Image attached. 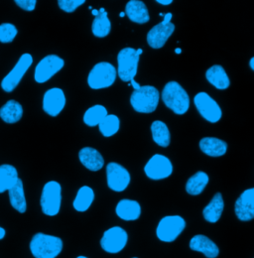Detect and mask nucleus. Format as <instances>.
Listing matches in <instances>:
<instances>
[{"label":"nucleus","instance_id":"obj_1","mask_svg":"<svg viewBox=\"0 0 254 258\" xmlns=\"http://www.w3.org/2000/svg\"><path fill=\"white\" fill-rule=\"evenodd\" d=\"M63 249V241L60 237L36 233L30 241V250L35 258H56Z\"/></svg>","mask_w":254,"mask_h":258},{"label":"nucleus","instance_id":"obj_2","mask_svg":"<svg viewBox=\"0 0 254 258\" xmlns=\"http://www.w3.org/2000/svg\"><path fill=\"white\" fill-rule=\"evenodd\" d=\"M162 99L168 108L179 115L186 113L190 107V97L177 82H169L164 87Z\"/></svg>","mask_w":254,"mask_h":258},{"label":"nucleus","instance_id":"obj_3","mask_svg":"<svg viewBox=\"0 0 254 258\" xmlns=\"http://www.w3.org/2000/svg\"><path fill=\"white\" fill-rule=\"evenodd\" d=\"M158 90L152 86H143L139 91H134L130 97V103L134 110L140 113L155 111L159 103Z\"/></svg>","mask_w":254,"mask_h":258},{"label":"nucleus","instance_id":"obj_4","mask_svg":"<svg viewBox=\"0 0 254 258\" xmlns=\"http://www.w3.org/2000/svg\"><path fill=\"white\" fill-rule=\"evenodd\" d=\"M62 203V187L56 181H50L45 184L42 194L40 205L42 212L49 217L57 216L61 209Z\"/></svg>","mask_w":254,"mask_h":258},{"label":"nucleus","instance_id":"obj_5","mask_svg":"<svg viewBox=\"0 0 254 258\" xmlns=\"http://www.w3.org/2000/svg\"><path fill=\"white\" fill-rule=\"evenodd\" d=\"M117 71L114 66L107 62H100L92 69L88 77V84L91 89L100 90L109 88L116 80Z\"/></svg>","mask_w":254,"mask_h":258},{"label":"nucleus","instance_id":"obj_6","mask_svg":"<svg viewBox=\"0 0 254 258\" xmlns=\"http://www.w3.org/2000/svg\"><path fill=\"white\" fill-rule=\"evenodd\" d=\"M186 221L180 216H167L159 222L156 235L163 242H173L183 232Z\"/></svg>","mask_w":254,"mask_h":258},{"label":"nucleus","instance_id":"obj_7","mask_svg":"<svg viewBox=\"0 0 254 258\" xmlns=\"http://www.w3.org/2000/svg\"><path fill=\"white\" fill-rule=\"evenodd\" d=\"M139 55L130 47L122 49L117 55V75L123 82H130L137 74Z\"/></svg>","mask_w":254,"mask_h":258},{"label":"nucleus","instance_id":"obj_8","mask_svg":"<svg viewBox=\"0 0 254 258\" xmlns=\"http://www.w3.org/2000/svg\"><path fill=\"white\" fill-rule=\"evenodd\" d=\"M32 64H33V58L31 55L28 53L23 54L19 58L15 67L1 81L2 90L6 93H12L16 89V87L19 85L22 78L24 77L26 72L29 70Z\"/></svg>","mask_w":254,"mask_h":258},{"label":"nucleus","instance_id":"obj_9","mask_svg":"<svg viewBox=\"0 0 254 258\" xmlns=\"http://www.w3.org/2000/svg\"><path fill=\"white\" fill-rule=\"evenodd\" d=\"M127 240L126 231L120 226H113L104 231L100 239V246L105 252L115 254L126 246Z\"/></svg>","mask_w":254,"mask_h":258},{"label":"nucleus","instance_id":"obj_10","mask_svg":"<svg viewBox=\"0 0 254 258\" xmlns=\"http://www.w3.org/2000/svg\"><path fill=\"white\" fill-rule=\"evenodd\" d=\"M65 66L63 59L57 55H49L43 58L36 66L34 79L39 84H44L59 73Z\"/></svg>","mask_w":254,"mask_h":258},{"label":"nucleus","instance_id":"obj_11","mask_svg":"<svg viewBox=\"0 0 254 258\" xmlns=\"http://www.w3.org/2000/svg\"><path fill=\"white\" fill-rule=\"evenodd\" d=\"M194 103L198 111L206 120L216 123L222 118V112L218 102L207 93H199L194 97Z\"/></svg>","mask_w":254,"mask_h":258},{"label":"nucleus","instance_id":"obj_12","mask_svg":"<svg viewBox=\"0 0 254 258\" xmlns=\"http://www.w3.org/2000/svg\"><path fill=\"white\" fill-rule=\"evenodd\" d=\"M107 186L114 192H123L131 180L126 169L118 163L111 162L106 166Z\"/></svg>","mask_w":254,"mask_h":258},{"label":"nucleus","instance_id":"obj_13","mask_svg":"<svg viewBox=\"0 0 254 258\" xmlns=\"http://www.w3.org/2000/svg\"><path fill=\"white\" fill-rule=\"evenodd\" d=\"M144 172L151 180H163L171 176L173 173V165L166 156L155 154L145 165Z\"/></svg>","mask_w":254,"mask_h":258},{"label":"nucleus","instance_id":"obj_14","mask_svg":"<svg viewBox=\"0 0 254 258\" xmlns=\"http://www.w3.org/2000/svg\"><path fill=\"white\" fill-rule=\"evenodd\" d=\"M66 105V97L63 91L58 88L48 90L43 97V109L52 117L61 113Z\"/></svg>","mask_w":254,"mask_h":258},{"label":"nucleus","instance_id":"obj_15","mask_svg":"<svg viewBox=\"0 0 254 258\" xmlns=\"http://www.w3.org/2000/svg\"><path fill=\"white\" fill-rule=\"evenodd\" d=\"M234 212L238 220L248 222L254 219V188L245 190L235 202Z\"/></svg>","mask_w":254,"mask_h":258},{"label":"nucleus","instance_id":"obj_16","mask_svg":"<svg viewBox=\"0 0 254 258\" xmlns=\"http://www.w3.org/2000/svg\"><path fill=\"white\" fill-rule=\"evenodd\" d=\"M175 31V25L173 23L164 24L163 22L155 25L147 34V43L153 49L162 48L167 40Z\"/></svg>","mask_w":254,"mask_h":258},{"label":"nucleus","instance_id":"obj_17","mask_svg":"<svg viewBox=\"0 0 254 258\" xmlns=\"http://www.w3.org/2000/svg\"><path fill=\"white\" fill-rule=\"evenodd\" d=\"M190 248L194 251L203 253L208 258H217L220 254L219 246L212 239L203 234H198L192 237Z\"/></svg>","mask_w":254,"mask_h":258},{"label":"nucleus","instance_id":"obj_18","mask_svg":"<svg viewBox=\"0 0 254 258\" xmlns=\"http://www.w3.org/2000/svg\"><path fill=\"white\" fill-rule=\"evenodd\" d=\"M125 15L132 22L138 24H144L150 20L147 6L141 0L128 1L125 6Z\"/></svg>","mask_w":254,"mask_h":258},{"label":"nucleus","instance_id":"obj_19","mask_svg":"<svg viewBox=\"0 0 254 258\" xmlns=\"http://www.w3.org/2000/svg\"><path fill=\"white\" fill-rule=\"evenodd\" d=\"M115 213L117 217L123 221H136L141 215V207L136 201L124 199L117 204Z\"/></svg>","mask_w":254,"mask_h":258},{"label":"nucleus","instance_id":"obj_20","mask_svg":"<svg viewBox=\"0 0 254 258\" xmlns=\"http://www.w3.org/2000/svg\"><path fill=\"white\" fill-rule=\"evenodd\" d=\"M79 158L82 164L91 171H98L104 165V159L101 154L92 147H85L81 149L79 153Z\"/></svg>","mask_w":254,"mask_h":258},{"label":"nucleus","instance_id":"obj_21","mask_svg":"<svg viewBox=\"0 0 254 258\" xmlns=\"http://www.w3.org/2000/svg\"><path fill=\"white\" fill-rule=\"evenodd\" d=\"M200 148L210 157H221L226 153L227 144L219 138L205 137L200 141Z\"/></svg>","mask_w":254,"mask_h":258},{"label":"nucleus","instance_id":"obj_22","mask_svg":"<svg viewBox=\"0 0 254 258\" xmlns=\"http://www.w3.org/2000/svg\"><path fill=\"white\" fill-rule=\"evenodd\" d=\"M224 209V202L222 194L217 193L212 201L203 210V216L205 220L211 224H216L222 217Z\"/></svg>","mask_w":254,"mask_h":258},{"label":"nucleus","instance_id":"obj_23","mask_svg":"<svg viewBox=\"0 0 254 258\" xmlns=\"http://www.w3.org/2000/svg\"><path fill=\"white\" fill-rule=\"evenodd\" d=\"M23 115V107L16 100H8L0 108V118L9 124L18 122Z\"/></svg>","mask_w":254,"mask_h":258},{"label":"nucleus","instance_id":"obj_24","mask_svg":"<svg viewBox=\"0 0 254 258\" xmlns=\"http://www.w3.org/2000/svg\"><path fill=\"white\" fill-rule=\"evenodd\" d=\"M206 78L209 83L218 90H226L230 85V81L226 72L220 64L211 67L206 73Z\"/></svg>","mask_w":254,"mask_h":258},{"label":"nucleus","instance_id":"obj_25","mask_svg":"<svg viewBox=\"0 0 254 258\" xmlns=\"http://www.w3.org/2000/svg\"><path fill=\"white\" fill-rule=\"evenodd\" d=\"M9 201L11 206L20 214H24L27 210V203L24 193V186L21 179H18L17 183L12 189L8 191Z\"/></svg>","mask_w":254,"mask_h":258},{"label":"nucleus","instance_id":"obj_26","mask_svg":"<svg viewBox=\"0 0 254 258\" xmlns=\"http://www.w3.org/2000/svg\"><path fill=\"white\" fill-rule=\"evenodd\" d=\"M18 172L15 167L8 164L0 166V194L9 191L18 181Z\"/></svg>","mask_w":254,"mask_h":258},{"label":"nucleus","instance_id":"obj_27","mask_svg":"<svg viewBox=\"0 0 254 258\" xmlns=\"http://www.w3.org/2000/svg\"><path fill=\"white\" fill-rule=\"evenodd\" d=\"M95 200V192L88 186L82 187L74 200L73 207L77 212L84 213L90 209Z\"/></svg>","mask_w":254,"mask_h":258},{"label":"nucleus","instance_id":"obj_28","mask_svg":"<svg viewBox=\"0 0 254 258\" xmlns=\"http://www.w3.org/2000/svg\"><path fill=\"white\" fill-rule=\"evenodd\" d=\"M92 30L97 38H104L110 33L111 23L107 17V12L103 8L99 9V14L94 19Z\"/></svg>","mask_w":254,"mask_h":258},{"label":"nucleus","instance_id":"obj_29","mask_svg":"<svg viewBox=\"0 0 254 258\" xmlns=\"http://www.w3.org/2000/svg\"><path fill=\"white\" fill-rule=\"evenodd\" d=\"M209 183V176L205 172H197L188 180L186 184V191L192 196H198L203 193Z\"/></svg>","mask_w":254,"mask_h":258},{"label":"nucleus","instance_id":"obj_30","mask_svg":"<svg viewBox=\"0 0 254 258\" xmlns=\"http://www.w3.org/2000/svg\"><path fill=\"white\" fill-rule=\"evenodd\" d=\"M153 140L161 147H168L171 141V135L168 126L160 120H156L151 125Z\"/></svg>","mask_w":254,"mask_h":258},{"label":"nucleus","instance_id":"obj_31","mask_svg":"<svg viewBox=\"0 0 254 258\" xmlns=\"http://www.w3.org/2000/svg\"><path fill=\"white\" fill-rule=\"evenodd\" d=\"M107 116V109L100 104L90 107L84 115V122L91 127L99 125V123Z\"/></svg>","mask_w":254,"mask_h":258},{"label":"nucleus","instance_id":"obj_32","mask_svg":"<svg viewBox=\"0 0 254 258\" xmlns=\"http://www.w3.org/2000/svg\"><path fill=\"white\" fill-rule=\"evenodd\" d=\"M119 118L114 114H107V116L98 125L100 133L104 137H110L117 133V131L119 130Z\"/></svg>","mask_w":254,"mask_h":258},{"label":"nucleus","instance_id":"obj_33","mask_svg":"<svg viewBox=\"0 0 254 258\" xmlns=\"http://www.w3.org/2000/svg\"><path fill=\"white\" fill-rule=\"evenodd\" d=\"M18 30L15 25L11 23H2L0 25V42L1 43L12 42L15 39Z\"/></svg>","mask_w":254,"mask_h":258},{"label":"nucleus","instance_id":"obj_34","mask_svg":"<svg viewBox=\"0 0 254 258\" xmlns=\"http://www.w3.org/2000/svg\"><path fill=\"white\" fill-rule=\"evenodd\" d=\"M85 2H86L85 0H59L58 4H59V7L65 12L72 13L81 5H83Z\"/></svg>","mask_w":254,"mask_h":258},{"label":"nucleus","instance_id":"obj_35","mask_svg":"<svg viewBox=\"0 0 254 258\" xmlns=\"http://www.w3.org/2000/svg\"><path fill=\"white\" fill-rule=\"evenodd\" d=\"M36 0H15V4L26 11H33L36 7Z\"/></svg>","mask_w":254,"mask_h":258},{"label":"nucleus","instance_id":"obj_36","mask_svg":"<svg viewBox=\"0 0 254 258\" xmlns=\"http://www.w3.org/2000/svg\"><path fill=\"white\" fill-rule=\"evenodd\" d=\"M172 14L171 13H167V14H165L164 15V20L162 21L164 24H168V23H170L171 22V19H172Z\"/></svg>","mask_w":254,"mask_h":258},{"label":"nucleus","instance_id":"obj_37","mask_svg":"<svg viewBox=\"0 0 254 258\" xmlns=\"http://www.w3.org/2000/svg\"><path fill=\"white\" fill-rule=\"evenodd\" d=\"M130 83H131V86L133 87L134 91H139V90H140L141 86H140L138 83H136V82L134 81V79H133V80H131V81H130Z\"/></svg>","mask_w":254,"mask_h":258},{"label":"nucleus","instance_id":"obj_38","mask_svg":"<svg viewBox=\"0 0 254 258\" xmlns=\"http://www.w3.org/2000/svg\"><path fill=\"white\" fill-rule=\"evenodd\" d=\"M156 2L159 4H162V5H170L173 3L172 0H157Z\"/></svg>","mask_w":254,"mask_h":258},{"label":"nucleus","instance_id":"obj_39","mask_svg":"<svg viewBox=\"0 0 254 258\" xmlns=\"http://www.w3.org/2000/svg\"><path fill=\"white\" fill-rule=\"evenodd\" d=\"M5 234H6L5 229H4L3 227H1V226H0V240H1V239H3V238L5 237Z\"/></svg>","mask_w":254,"mask_h":258},{"label":"nucleus","instance_id":"obj_40","mask_svg":"<svg viewBox=\"0 0 254 258\" xmlns=\"http://www.w3.org/2000/svg\"><path fill=\"white\" fill-rule=\"evenodd\" d=\"M249 66H250V68H251V69L254 71V57L250 59V61H249Z\"/></svg>","mask_w":254,"mask_h":258},{"label":"nucleus","instance_id":"obj_41","mask_svg":"<svg viewBox=\"0 0 254 258\" xmlns=\"http://www.w3.org/2000/svg\"><path fill=\"white\" fill-rule=\"evenodd\" d=\"M92 13H93V15H95V17L99 14V10H96V9H93L92 10Z\"/></svg>","mask_w":254,"mask_h":258},{"label":"nucleus","instance_id":"obj_42","mask_svg":"<svg viewBox=\"0 0 254 258\" xmlns=\"http://www.w3.org/2000/svg\"><path fill=\"white\" fill-rule=\"evenodd\" d=\"M175 52H176V54H181V53H182V50H181L180 48H177V49L175 50Z\"/></svg>","mask_w":254,"mask_h":258},{"label":"nucleus","instance_id":"obj_43","mask_svg":"<svg viewBox=\"0 0 254 258\" xmlns=\"http://www.w3.org/2000/svg\"><path fill=\"white\" fill-rule=\"evenodd\" d=\"M136 52H137V54L140 56V55L143 53V50H142V49H138V50H136Z\"/></svg>","mask_w":254,"mask_h":258},{"label":"nucleus","instance_id":"obj_44","mask_svg":"<svg viewBox=\"0 0 254 258\" xmlns=\"http://www.w3.org/2000/svg\"><path fill=\"white\" fill-rule=\"evenodd\" d=\"M119 16H120V17H124V16H125V12H121V13L119 14Z\"/></svg>","mask_w":254,"mask_h":258},{"label":"nucleus","instance_id":"obj_45","mask_svg":"<svg viewBox=\"0 0 254 258\" xmlns=\"http://www.w3.org/2000/svg\"><path fill=\"white\" fill-rule=\"evenodd\" d=\"M77 258H88L86 257V256H83V255H81V256H78Z\"/></svg>","mask_w":254,"mask_h":258},{"label":"nucleus","instance_id":"obj_46","mask_svg":"<svg viewBox=\"0 0 254 258\" xmlns=\"http://www.w3.org/2000/svg\"><path fill=\"white\" fill-rule=\"evenodd\" d=\"M133 258H137V257H133Z\"/></svg>","mask_w":254,"mask_h":258}]
</instances>
